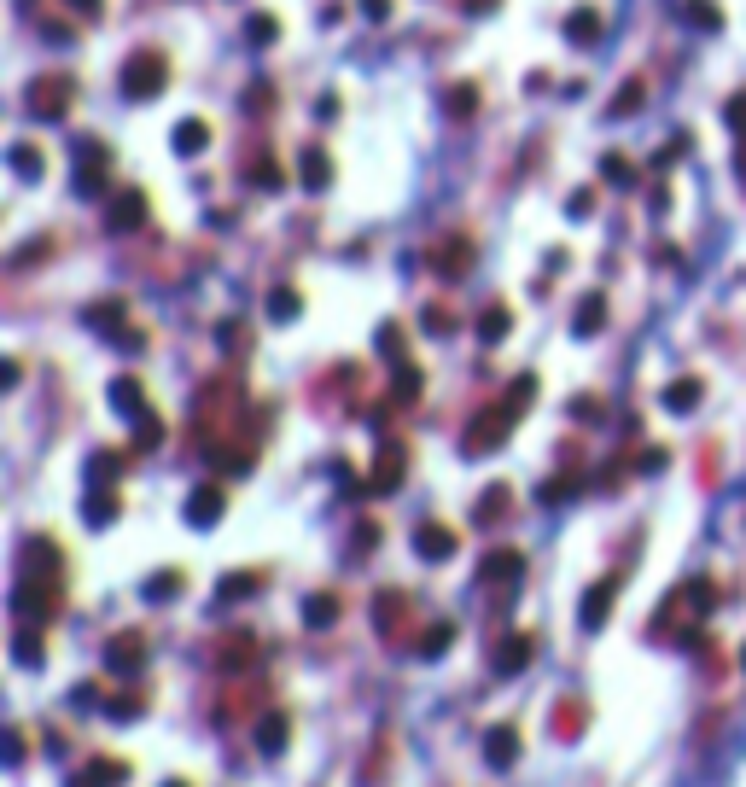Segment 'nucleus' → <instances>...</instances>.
<instances>
[{
    "label": "nucleus",
    "instance_id": "nucleus-44",
    "mask_svg": "<svg viewBox=\"0 0 746 787\" xmlns=\"http://www.w3.org/2000/svg\"><path fill=\"white\" fill-rule=\"evenodd\" d=\"M269 315L274 321H292V315H298V292H292V286H274L269 292Z\"/></svg>",
    "mask_w": 746,
    "mask_h": 787
},
{
    "label": "nucleus",
    "instance_id": "nucleus-15",
    "mask_svg": "<svg viewBox=\"0 0 746 787\" xmlns=\"http://www.w3.org/2000/svg\"><path fill=\"white\" fill-rule=\"evenodd\" d=\"M373 624H379L391 642H403V630H408V595H403V589L373 595Z\"/></svg>",
    "mask_w": 746,
    "mask_h": 787
},
{
    "label": "nucleus",
    "instance_id": "nucleus-21",
    "mask_svg": "<svg viewBox=\"0 0 746 787\" xmlns=\"http://www.w3.org/2000/svg\"><path fill=\"white\" fill-rule=\"evenodd\" d=\"M111 403H117V414H129V420L152 414V403H146V385H140L135 374H117V379H111Z\"/></svg>",
    "mask_w": 746,
    "mask_h": 787
},
{
    "label": "nucleus",
    "instance_id": "nucleus-11",
    "mask_svg": "<svg viewBox=\"0 0 746 787\" xmlns=\"http://www.w3.org/2000/svg\"><path fill=\"white\" fill-rule=\"evenodd\" d=\"M140 665H146V636L140 630H117L105 642V671L111 677H140Z\"/></svg>",
    "mask_w": 746,
    "mask_h": 787
},
{
    "label": "nucleus",
    "instance_id": "nucleus-34",
    "mask_svg": "<svg viewBox=\"0 0 746 787\" xmlns=\"http://www.w3.org/2000/svg\"><path fill=\"white\" fill-rule=\"evenodd\" d=\"M333 618H339V595H333V589H321V595H309L304 601V624L309 630H327Z\"/></svg>",
    "mask_w": 746,
    "mask_h": 787
},
{
    "label": "nucleus",
    "instance_id": "nucleus-10",
    "mask_svg": "<svg viewBox=\"0 0 746 787\" xmlns=\"http://www.w3.org/2000/svg\"><path fill=\"white\" fill-rule=\"evenodd\" d=\"M525 578V554H519V548H490V554H484V560H478V583H484V589H513V583Z\"/></svg>",
    "mask_w": 746,
    "mask_h": 787
},
{
    "label": "nucleus",
    "instance_id": "nucleus-27",
    "mask_svg": "<svg viewBox=\"0 0 746 787\" xmlns=\"http://www.w3.org/2000/svg\"><path fill=\"white\" fill-rule=\"evenodd\" d=\"M170 140H175V152H181V158H199L204 146H210V123H204V117H181Z\"/></svg>",
    "mask_w": 746,
    "mask_h": 787
},
{
    "label": "nucleus",
    "instance_id": "nucleus-3",
    "mask_svg": "<svg viewBox=\"0 0 746 787\" xmlns=\"http://www.w3.org/2000/svg\"><path fill=\"white\" fill-rule=\"evenodd\" d=\"M712 583L706 578H688L682 589H671V601H665V613H659V636H671V630H700V618L712 613Z\"/></svg>",
    "mask_w": 746,
    "mask_h": 787
},
{
    "label": "nucleus",
    "instance_id": "nucleus-55",
    "mask_svg": "<svg viewBox=\"0 0 746 787\" xmlns=\"http://www.w3.org/2000/svg\"><path fill=\"white\" fill-rule=\"evenodd\" d=\"M577 420H601V403H595V397H577Z\"/></svg>",
    "mask_w": 746,
    "mask_h": 787
},
{
    "label": "nucleus",
    "instance_id": "nucleus-49",
    "mask_svg": "<svg viewBox=\"0 0 746 787\" xmlns=\"http://www.w3.org/2000/svg\"><path fill=\"white\" fill-rule=\"evenodd\" d=\"M688 18H694V24H712V30L723 24V18H717V6H712V0H688Z\"/></svg>",
    "mask_w": 746,
    "mask_h": 787
},
{
    "label": "nucleus",
    "instance_id": "nucleus-22",
    "mask_svg": "<svg viewBox=\"0 0 746 787\" xmlns=\"http://www.w3.org/2000/svg\"><path fill=\"white\" fill-rule=\"evenodd\" d=\"M105 146H82V158H76V193H100L105 187Z\"/></svg>",
    "mask_w": 746,
    "mask_h": 787
},
{
    "label": "nucleus",
    "instance_id": "nucleus-38",
    "mask_svg": "<svg viewBox=\"0 0 746 787\" xmlns=\"http://www.w3.org/2000/svg\"><path fill=\"white\" fill-rule=\"evenodd\" d=\"M443 105H449V117H473L478 111V88L473 82H455V88L443 94Z\"/></svg>",
    "mask_w": 746,
    "mask_h": 787
},
{
    "label": "nucleus",
    "instance_id": "nucleus-14",
    "mask_svg": "<svg viewBox=\"0 0 746 787\" xmlns=\"http://www.w3.org/2000/svg\"><path fill=\"white\" fill-rule=\"evenodd\" d=\"M228 514V490L210 479V484H199L193 496H187V525H199V531H210L216 519Z\"/></svg>",
    "mask_w": 746,
    "mask_h": 787
},
{
    "label": "nucleus",
    "instance_id": "nucleus-24",
    "mask_svg": "<svg viewBox=\"0 0 746 787\" xmlns=\"http://www.w3.org/2000/svg\"><path fill=\"white\" fill-rule=\"evenodd\" d=\"M601 30H607V24H601V12H595V6H572V12H566V35H572L577 47H595V41H601Z\"/></svg>",
    "mask_w": 746,
    "mask_h": 787
},
{
    "label": "nucleus",
    "instance_id": "nucleus-28",
    "mask_svg": "<svg viewBox=\"0 0 746 787\" xmlns=\"http://www.w3.org/2000/svg\"><path fill=\"white\" fill-rule=\"evenodd\" d=\"M700 397H706V379H694V374H682V379H671V385H665V409H671V414H688Z\"/></svg>",
    "mask_w": 746,
    "mask_h": 787
},
{
    "label": "nucleus",
    "instance_id": "nucleus-23",
    "mask_svg": "<svg viewBox=\"0 0 746 787\" xmlns=\"http://www.w3.org/2000/svg\"><path fill=\"white\" fill-rule=\"evenodd\" d=\"M298 181H304L309 193H321V187L333 181V158H327L321 146H304V152H298Z\"/></svg>",
    "mask_w": 746,
    "mask_h": 787
},
{
    "label": "nucleus",
    "instance_id": "nucleus-42",
    "mask_svg": "<svg viewBox=\"0 0 746 787\" xmlns=\"http://www.w3.org/2000/svg\"><path fill=\"white\" fill-rule=\"evenodd\" d=\"M449 642H455V624H432L426 642H414V648L426 653V659H438V653H449Z\"/></svg>",
    "mask_w": 746,
    "mask_h": 787
},
{
    "label": "nucleus",
    "instance_id": "nucleus-12",
    "mask_svg": "<svg viewBox=\"0 0 746 787\" xmlns=\"http://www.w3.org/2000/svg\"><path fill=\"white\" fill-rule=\"evenodd\" d=\"M210 659H216L222 677H245V665L257 659V636H251V630H228V636H216V653H210Z\"/></svg>",
    "mask_w": 746,
    "mask_h": 787
},
{
    "label": "nucleus",
    "instance_id": "nucleus-52",
    "mask_svg": "<svg viewBox=\"0 0 746 787\" xmlns=\"http://www.w3.org/2000/svg\"><path fill=\"white\" fill-rule=\"evenodd\" d=\"M636 467H642V473H659V467H665V449H659V444L642 449V455H636Z\"/></svg>",
    "mask_w": 746,
    "mask_h": 787
},
{
    "label": "nucleus",
    "instance_id": "nucleus-7",
    "mask_svg": "<svg viewBox=\"0 0 746 787\" xmlns=\"http://www.w3.org/2000/svg\"><path fill=\"white\" fill-rule=\"evenodd\" d=\"M473 257H478V245L467 234H443V240L426 245V269L443 274V280H461V274L473 269Z\"/></svg>",
    "mask_w": 746,
    "mask_h": 787
},
{
    "label": "nucleus",
    "instance_id": "nucleus-33",
    "mask_svg": "<svg viewBox=\"0 0 746 787\" xmlns=\"http://www.w3.org/2000/svg\"><path fill=\"white\" fill-rule=\"evenodd\" d=\"M6 164H12V170L24 175V181H35V175L47 170V152H41V146H30V140H18V146L6 152Z\"/></svg>",
    "mask_w": 746,
    "mask_h": 787
},
{
    "label": "nucleus",
    "instance_id": "nucleus-17",
    "mask_svg": "<svg viewBox=\"0 0 746 787\" xmlns=\"http://www.w3.org/2000/svg\"><path fill=\"white\" fill-rule=\"evenodd\" d=\"M455 548H461V537H455L449 525H438V519L414 525V554H426V560H449Z\"/></svg>",
    "mask_w": 746,
    "mask_h": 787
},
{
    "label": "nucleus",
    "instance_id": "nucleus-54",
    "mask_svg": "<svg viewBox=\"0 0 746 787\" xmlns=\"http://www.w3.org/2000/svg\"><path fill=\"white\" fill-rule=\"evenodd\" d=\"M589 210H595V193H589V187H583V193H572V216H589Z\"/></svg>",
    "mask_w": 746,
    "mask_h": 787
},
{
    "label": "nucleus",
    "instance_id": "nucleus-48",
    "mask_svg": "<svg viewBox=\"0 0 746 787\" xmlns=\"http://www.w3.org/2000/svg\"><path fill=\"white\" fill-rule=\"evenodd\" d=\"M601 170H607L612 181H618V187H630V181H636V175H630V158H624V152H607V164H601Z\"/></svg>",
    "mask_w": 746,
    "mask_h": 787
},
{
    "label": "nucleus",
    "instance_id": "nucleus-57",
    "mask_svg": "<svg viewBox=\"0 0 746 787\" xmlns=\"http://www.w3.org/2000/svg\"><path fill=\"white\" fill-rule=\"evenodd\" d=\"M164 787H187V782H164Z\"/></svg>",
    "mask_w": 746,
    "mask_h": 787
},
{
    "label": "nucleus",
    "instance_id": "nucleus-20",
    "mask_svg": "<svg viewBox=\"0 0 746 787\" xmlns=\"http://www.w3.org/2000/svg\"><path fill=\"white\" fill-rule=\"evenodd\" d=\"M286 741H292V718H286V712H263V718H257V753L280 758Z\"/></svg>",
    "mask_w": 746,
    "mask_h": 787
},
{
    "label": "nucleus",
    "instance_id": "nucleus-26",
    "mask_svg": "<svg viewBox=\"0 0 746 787\" xmlns=\"http://www.w3.org/2000/svg\"><path fill=\"white\" fill-rule=\"evenodd\" d=\"M117 514H123L117 490H111V484H94V490H88V502H82V519H88V525H111Z\"/></svg>",
    "mask_w": 746,
    "mask_h": 787
},
{
    "label": "nucleus",
    "instance_id": "nucleus-53",
    "mask_svg": "<svg viewBox=\"0 0 746 787\" xmlns=\"http://www.w3.org/2000/svg\"><path fill=\"white\" fill-rule=\"evenodd\" d=\"M70 12H76V18H100L105 12V0H65Z\"/></svg>",
    "mask_w": 746,
    "mask_h": 787
},
{
    "label": "nucleus",
    "instance_id": "nucleus-32",
    "mask_svg": "<svg viewBox=\"0 0 746 787\" xmlns=\"http://www.w3.org/2000/svg\"><path fill=\"white\" fill-rule=\"evenodd\" d=\"M513 327V309L508 304H484V315H478V339L484 344H502Z\"/></svg>",
    "mask_w": 746,
    "mask_h": 787
},
{
    "label": "nucleus",
    "instance_id": "nucleus-35",
    "mask_svg": "<svg viewBox=\"0 0 746 787\" xmlns=\"http://www.w3.org/2000/svg\"><path fill=\"white\" fill-rule=\"evenodd\" d=\"M12 659H18V665H41V659H47L41 630H35V624H18V636H12Z\"/></svg>",
    "mask_w": 746,
    "mask_h": 787
},
{
    "label": "nucleus",
    "instance_id": "nucleus-13",
    "mask_svg": "<svg viewBox=\"0 0 746 787\" xmlns=\"http://www.w3.org/2000/svg\"><path fill=\"white\" fill-rule=\"evenodd\" d=\"M618 589H624L618 572L601 578V583H589V595H583V607H577V624H583V630H601V624L612 618V607H618Z\"/></svg>",
    "mask_w": 746,
    "mask_h": 787
},
{
    "label": "nucleus",
    "instance_id": "nucleus-16",
    "mask_svg": "<svg viewBox=\"0 0 746 787\" xmlns=\"http://www.w3.org/2000/svg\"><path fill=\"white\" fill-rule=\"evenodd\" d=\"M531 653H537V642H531L525 630H513V636H502V642L490 648V665H496L502 677H513V671H525V665H531Z\"/></svg>",
    "mask_w": 746,
    "mask_h": 787
},
{
    "label": "nucleus",
    "instance_id": "nucleus-56",
    "mask_svg": "<svg viewBox=\"0 0 746 787\" xmlns=\"http://www.w3.org/2000/svg\"><path fill=\"white\" fill-rule=\"evenodd\" d=\"M362 12H368V18H385V12H391V0H362Z\"/></svg>",
    "mask_w": 746,
    "mask_h": 787
},
{
    "label": "nucleus",
    "instance_id": "nucleus-46",
    "mask_svg": "<svg viewBox=\"0 0 746 787\" xmlns=\"http://www.w3.org/2000/svg\"><path fill=\"white\" fill-rule=\"evenodd\" d=\"M105 706H111V718H135V712H146V694H117Z\"/></svg>",
    "mask_w": 746,
    "mask_h": 787
},
{
    "label": "nucleus",
    "instance_id": "nucleus-1",
    "mask_svg": "<svg viewBox=\"0 0 746 787\" xmlns=\"http://www.w3.org/2000/svg\"><path fill=\"white\" fill-rule=\"evenodd\" d=\"M65 607V560L53 537H30L18 548V583H12V618L47 630Z\"/></svg>",
    "mask_w": 746,
    "mask_h": 787
},
{
    "label": "nucleus",
    "instance_id": "nucleus-6",
    "mask_svg": "<svg viewBox=\"0 0 746 787\" xmlns=\"http://www.w3.org/2000/svg\"><path fill=\"white\" fill-rule=\"evenodd\" d=\"M70 100H76V82H70L65 70H53V76H35L30 94H24L30 117H47V123H59V117L70 111Z\"/></svg>",
    "mask_w": 746,
    "mask_h": 787
},
{
    "label": "nucleus",
    "instance_id": "nucleus-4",
    "mask_svg": "<svg viewBox=\"0 0 746 787\" xmlns=\"http://www.w3.org/2000/svg\"><path fill=\"white\" fill-rule=\"evenodd\" d=\"M164 88H170V59H164L158 47L129 53V65H123V94H129V100H158Z\"/></svg>",
    "mask_w": 746,
    "mask_h": 787
},
{
    "label": "nucleus",
    "instance_id": "nucleus-50",
    "mask_svg": "<svg viewBox=\"0 0 746 787\" xmlns=\"http://www.w3.org/2000/svg\"><path fill=\"white\" fill-rule=\"evenodd\" d=\"M636 105H642V82H630V88H624V94H618V100H612V111H618V117H624V111H636Z\"/></svg>",
    "mask_w": 746,
    "mask_h": 787
},
{
    "label": "nucleus",
    "instance_id": "nucleus-5",
    "mask_svg": "<svg viewBox=\"0 0 746 787\" xmlns=\"http://www.w3.org/2000/svg\"><path fill=\"white\" fill-rule=\"evenodd\" d=\"M94 333H105V339H117L123 350H140L146 344V327H129V304L123 298H100V304H88V315H82Z\"/></svg>",
    "mask_w": 746,
    "mask_h": 787
},
{
    "label": "nucleus",
    "instance_id": "nucleus-31",
    "mask_svg": "<svg viewBox=\"0 0 746 787\" xmlns=\"http://www.w3.org/2000/svg\"><path fill=\"white\" fill-rule=\"evenodd\" d=\"M577 339H595V333H601V327H607V298H601V292H589V298H583V304H577Z\"/></svg>",
    "mask_w": 746,
    "mask_h": 787
},
{
    "label": "nucleus",
    "instance_id": "nucleus-51",
    "mask_svg": "<svg viewBox=\"0 0 746 787\" xmlns=\"http://www.w3.org/2000/svg\"><path fill=\"white\" fill-rule=\"evenodd\" d=\"M245 105H251V111H269V105H274V88H269V82H257V88L245 94Z\"/></svg>",
    "mask_w": 746,
    "mask_h": 787
},
{
    "label": "nucleus",
    "instance_id": "nucleus-43",
    "mask_svg": "<svg viewBox=\"0 0 746 787\" xmlns=\"http://www.w3.org/2000/svg\"><path fill=\"white\" fill-rule=\"evenodd\" d=\"M251 589H263V572H228V578H222V601L251 595Z\"/></svg>",
    "mask_w": 746,
    "mask_h": 787
},
{
    "label": "nucleus",
    "instance_id": "nucleus-8",
    "mask_svg": "<svg viewBox=\"0 0 746 787\" xmlns=\"http://www.w3.org/2000/svg\"><path fill=\"white\" fill-rule=\"evenodd\" d=\"M146 216H152V205H146L140 187H117V193L105 199V228H111V234H135V228H146Z\"/></svg>",
    "mask_w": 746,
    "mask_h": 787
},
{
    "label": "nucleus",
    "instance_id": "nucleus-47",
    "mask_svg": "<svg viewBox=\"0 0 746 787\" xmlns=\"http://www.w3.org/2000/svg\"><path fill=\"white\" fill-rule=\"evenodd\" d=\"M426 333H455V309L432 304V309H426Z\"/></svg>",
    "mask_w": 746,
    "mask_h": 787
},
{
    "label": "nucleus",
    "instance_id": "nucleus-30",
    "mask_svg": "<svg viewBox=\"0 0 746 787\" xmlns=\"http://www.w3.org/2000/svg\"><path fill=\"white\" fill-rule=\"evenodd\" d=\"M723 117H729V129H735V170H741V181H746V88L741 94H729Z\"/></svg>",
    "mask_w": 746,
    "mask_h": 787
},
{
    "label": "nucleus",
    "instance_id": "nucleus-58",
    "mask_svg": "<svg viewBox=\"0 0 746 787\" xmlns=\"http://www.w3.org/2000/svg\"><path fill=\"white\" fill-rule=\"evenodd\" d=\"M741 665H746V653H741Z\"/></svg>",
    "mask_w": 746,
    "mask_h": 787
},
{
    "label": "nucleus",
    "instance_id": "nucleus-29",
    "mask_svg": "<svg viewBox=\"0 0 746 787\" xmlns=\"http://www.w3.org/2000/svg\"><path fill=\"white\" fill-rule=\"evenodd\" d=\"M420 391H426V374L414 368V362H397V374H391V403H420Z\"/></svg>",
    "mask_w": 746,
    "mask_h": 787
},
{
    "label": "nucleus",
    "instance_id": "nucleus-18",
    "mask_svg": "<svg viewBox=\"0 0 746 787\" xmlns=\"http://www.w3.org/2000/svg\"><path fill=\"white\" fill-rule=\"evenodd\" d=\"M129 782V764L123 758H88L76 776H70V787H123Z\"/></svg>",
    "mask_w": 746,
    "mask_h": 787
},
{
    "label": "nucleus",
    "instance_id": "nucleus-25",
    "mask_svg": "<svg viewBox=\"0 0 746 787\" xmlns=\"http://www.w3.org/2000/svg\"><path fill=\"white\" fill-rule=\"evenodd\" d=\"M508 508H513V484H490V490L478 496L473 519H478V525H502V519H508Z\"/></svg>",
    "mask_w": 746,
    "mask_h": 787
},
{
    "label": "nucleus",
    "instance_id": "nucleus-39",
    "mask_svg": "<svg viewBox=\"0 0 746 787\" xmlns=\"http://www.w3.org/2000/svg\"><path fill=\"white\" fill-rule=\"evenodd\" d=\"M245 35H251V47H269L274 35H280V18H274V12H251V18H245Z\"/></svg>",
    "mask_w": 746,
    "mask_h": 787
},
{
    "label": "nucleus",
    "instance_id": "nucleus-45",
    "mask_svg": "<svg viewBox=\"0 0 746 787\" xmlns=\"http://www.w3.org/2000/svg\"><path fill=\"white\" fill-rule=\"evenodd\" d=\"M175 589H181V572H152V578H146V595H152V601H170Z\"/></svg>",
    "mask_w": 746,
    "mask_h": 787
},
{
    "label": "nucleus",
    "instance_id": "nucleus-19",
    "mask_svg": "<svg viewBox=\"0 0 746 787\" xmlns=\"http://www.w3.org/2000/svg\"><path fill=\"white\" fill-rule=\"evenodd\" d=\"M513 758H519V729H513V723H496V729L484 735V764H490V770H513Z\"/></svg>",
    "mask_w": 746,
    "mask_h": 787
},
{
    "label": "nucleus",
    "instance_id": "nucleus-2",
    "mask_svg": "<svg viewBox=\"0 0 746 787\" xmlns=\"http://www.w3.org/2000/svg\"><path fill=\"white\" fill-rule=\"evenodd\" d=\"M531 397H537V374H519L508 391L496 397V403H484V409L467 420V432H461V449H467V455H490V449L502 444L513 426H519V420L531 414Z\"/></svg>",
    "mask_w": 746,
    "mask_h": 787
},
{
    "label": "nucleus",
    "instance_id": "nucleus-40",
    "mask_svg": "<svg viewBox=\"0 0 746 787\" xmlns=\"http://www.w3.org/2000/svg\"><path fill=\"white\" fill-rule=\"evenodd\" d=\"M117 473H123V455H117V449H100L94 467H88V484H117Z\"/></svg>",
    "mask_w": 746,
    "mask_h": 787
},
{
    "label": "nucleus",
    "instance_id": "nucleus-37",
    "mask_svg": "<svg viewBox=\"0 0 746 787\" xmlns=\"http://www.w3.org/2000/svg\"><path fill=\"white\" fill-rule=\"evenodd\" d=\"M554 735H560V741H577V735H583V706H577V700L554 706Z\"/></svg>",
    "mask_w": 746,
    "mask_h": 787
},
{
    "label": "nucleus",
    "instance_id": "nucleus-36",
    "mask_svg": "<svg viewBox=\"0 0 746 787\" xmlns=\"http://www.w3.org/2000/svg\"><path fill=\"white\" fill-rule=\"evenodd\" d=\"M251 181H257L263 193H274V187L286 181V170H280V158H274V152H257V158H251Z\"/></svg>",
    "mask_w": 746,
    "mask_h": 787
},
{
    "label": "nucleus",
    "instance_id": "nucleus-41",
    "mask_svg": "<svg viewBox=\"0 0 746 787\" xmlns=\"http://www.w3.org/2000/svg\"><path fill=\"white\" fill-rule=\"evenodd\" d=\"M41 257H53V234H35L30 245H18V251H12V269H30Z\"/></svg>",
    "mask_w": 746,
    "mask_h": 787
},
{
    "label": "nucleus",
    "instance_id": "nucleus-9",
    "mask_svg": "<svg viewBox=\"0 0 746 787\" xmlns=\"http://www.w3.org/2000/svg\"><path fill=\"white\" fill-rule=\"evenodd\" d=\"M403 479H408V449L379 444V455H373V467H368V490L373 496H391V490H403Z\"/></svg>",
    "mask_w": 746,
    "mask_h": 787
}]
</instances>
